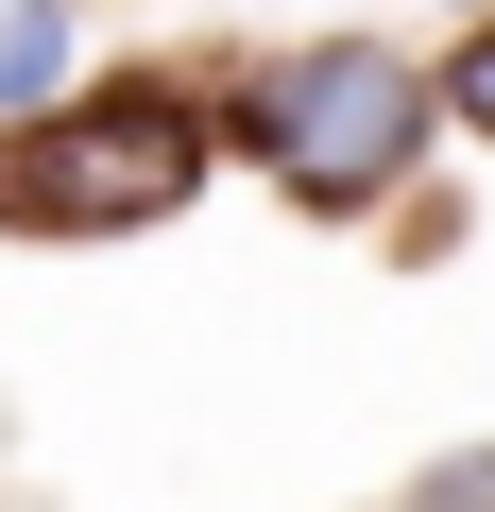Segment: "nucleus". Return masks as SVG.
<instances>
[{"label": "nucleus", "instance_id": "obj_1", "mask_svg": "<svg viewBox=\"0 0 495 512\" xmlns=\"http://www.w3.org/2000/svg\"><path fill=\"white\" fill-rule=\"evenodd\" d=\"M257 154H274V188H308V205H376V188L427 154V69L376 52V35H325V52L257 69Z\"/></svg>", "mask_w": 495, "mask_h": 512}, {"label": "nucleus", "instance_id": "obj_4", "mask_svg": "<svg viewBox=\"0 0 495 512\" xmlns=\"http://www.w3.org/2000/svg\"><path fill=\"white\" fill-rule=\"evenodd\" d=\"M444 86H461V120H478V137H495V35H478V52H461V69H444Z\"/></svg>", "mask_w": 495, "mask_h": 512}, {"label": "nucleus", "instance_id": "obj_2", "mask_svg": "<svg viewBox=\"0 0 495 512\" xmlns=\"http://www.w3.org/2000/svg\"><path fill=\"white\" fill-rule=\"evenodd\" d=\"M205 171L188 103H86V120H0V222L35 239H103V222H171Z\"/></svg>", "mask_w": 495, "mask_h": 512}, {"label": "nucleus", "instance_id": "obj_3", "mask_svg": "<svg viewBox=\"0 0 495 512\" xmlns=\"http://www.w3.org/2000/svg\"><path fill=\"white\" fill-rule=\"evenodd\" d=\"M52 86H69V0H18L0 18V120H52Z\"/></svg>", "mask_w": 495, "mask_h": 512}]
</instances>
